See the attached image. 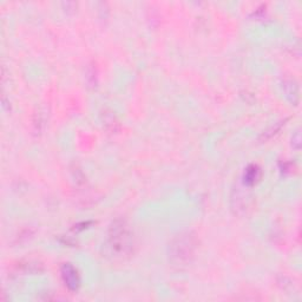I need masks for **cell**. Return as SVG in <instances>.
Here are the masks:
<instances>
[{"mask_svg":"<svg viewBox=\"0 0 302 302\" xmlns=\"http://www.w3.org/2000/svg\"><path fill=\"white\" fill-rule=\"evenodd\" d=\"M260 178H261V169L258 165L250 164L247 166L245 173H243V184L246 187H253L259 182Z\"/></svg>","mask_w":302,"mask_h":302,"instance_id":"277c9868","label":"cell"},{"mask_svg":"<svg viewBox=\"0 0 302 302\" xmlns=\"http://www.w3.org/2000/svg\"><path fill=\"white\" fill-rule=\"evenodd\" d=\"M249 204L250 196L242 190H237L236 195L231 197V207H233V209H236L237 211H239L240 209L246 210V209L249 208Z\"/></svg>","mask_w":302,"mask_h":302,"instance_id":"5b68a950","label":"cell"},{"mask_svg":"<svg viewBox=\"0 0 302 302\" xmlns=\"http://www.w3.org/2000/svg\"><path fill=\"white\" fill-rule=\"evenodd\" d=\"M60 275L66 288L71 292H77L80 287V275L78 269L71 263H63L60 267Z\"/></svg>","mask_w":302,"mask_h":302,"instance_id":"3957f363","label":"cell"},{"mask_svg":"<svg viewBox=\"0 0 302 302\" xmlns=\"http://www.w3.org/2000/svg\"><path fill=\"white\" fill-rule=\"evenodd\" d=\"M196 249H197V237L194 233L184 231L178 234L169 243V261L177 267L188 266L195 258Z\"/></svg>","mask_w":302,"mask_h":302,"instance_id":"6da1fadb","label":"cell"},{"mask_svg":"<svg viewBox=\"0 0 302 302\" xmlns=\"http://www.w3.org/2000/svg\"><path fill=\"white\" fill-rule=\"evenodd\" d=\"M285 94L291 99L292 103H298L299 101V89L297 83L293 79H286L284 82Z\"/></svg>","mask_w":302,"mask_h":302,"instance_id":"8992f818","label":"cell"},{"mask_svg":"<svg viewBox=\"0 0 302 302\" xmlns=\"http://www.w3.org/2000/svg\"><path fill=\"white\" fill-rule=\"evenodd\" d=\"M108 247L111 254L118 258H127L134 253L135 240L129 226L122 220L115 221L109 230Z\"/></svg>","mask_w":302,"mask_h":302,"instance_id":"7a4b0ae2","label":"cell"},{"mask_svg":"<svg viewBox=\"0 0 302 302\" xmlns=\"http://www.w3.org/2000/svg\"><path fill=\"white\" fill-rule=\"evenodd\" d=\"M300 141H301L300 133L297 131V134L293 136V140H292V144H293V147L295 148V149H299V148H300V144H301Z\"/></svg>","mask_w":302,"mask_h":302,"instance_id":"52a82bcc","label":"cell"}]
</instances>
